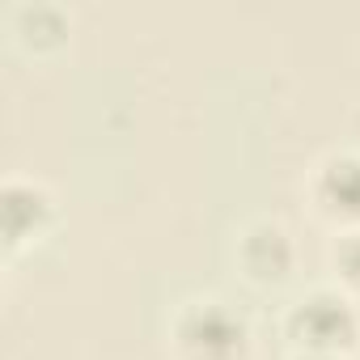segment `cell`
Instances as JSON below:
<instances>
[{
    "mask_svg": "<svg viewBox=\"0 0 360 360\" xmlns=\"http://www.w3.org/2000/svg\"><path fill=\"white\" fill-rule=\"evenodd\" d=\"M233 259H238V271L250 284L280 288L297 267V242H292L288 225H280L276 217H255L238 229Z\"/></svg>",
    "mask_w": 360,
    "mask_h": 360,
    "instance_id": "5b68a950",
    "label": "cell"
},
{
    "mask_svg": "<svg viewBox=\"0 0 360 360\" xmlns=\"http://www.w3.org/2000/svg\"><path fill=\"white\" fill-rule=\"evenodd\" d=\"M56 229H60L56 191L30 174H9L0 183V246H5V259H18L22 250L47 242Z\"/></svg>",
    "mask_w": 360,
    "mask_h": 360,
    "instance_id": "3957f363",
    "label": "cell"
},
{
    "mask_svg": "<svg viewBox=\"0 0 360 360\" xmlns=\"http://www.w3.org/2000/svg\"><path fill=\"white\" fill-rule=\"evenodd\" d=\"M326 267H330V284L343 288L352 301H360V229L330 238V246H326Z\"/></svg>",
    "mask_w": 360,
    "mask_h": 360,
    "instance_id": "52a82bcc",
    "label": "cell"
},
{
    "mask_svg": "<svg viewBox=\"0 0 360 360\" xmlns=\"http://www.w3.org/2000/svg\"><path fill=\"white\" fill-rule=\"evenodd\" d=\"M356 360H360V356H356Z\"/></svg>",
    "mask_w": 360,
    "mask_h": 360,
    "instance_id": "9c48e42d",
    "label": "cell"
},
{
    "mask_svg": "<svg viewBox=\"0 0 360 360\" xmlns=\"http://www.w3.org/2000/svg\"><path fill=\"white\" fill-rule=\"evenodd\" d=\"M305 200L330 233L360 229V148H330L305 178Z\"/></svg>",
    "mask_w": 360,
    "mask_h": 360,
    "instance_id": "277c9868",
    "label": "cell"
},
{
    "mask_svg": "<svg viewBox=\"0 0 360 360\" xmlns=\"http://www.w3.org/2000/svg\"><path fill=\"white\" fill-rule=\"evenodd\" d=\"M288 360H343V356H309V352H292Z\"/></svg>",
    "mask_w": 360,
    "mask_h": 360,
    "instance_id": "ba28073f",
    "label": "cell"
},
{
    "mask_svg": "<svg viewBox=\"0 0 360 360\" xmlns=\"http://www.w3.org/2000/svg\"><path fill=\"white\" fill-rule=\"evenodd\" d=\"M13 30L26 47L34 51H51L68 39L72 30V18L56 5V0H26V5L13 9Z\"/></svg>",
    "mask_w": 360,
    "mask_h": 360,
    "instance_id": "8992f818",
    "label": "cell"
},
{
    "mask_svg": "<svg viewBox=\"0 0 360 360\" xmlns=\"http://www.w3.org/2000/svg\"><path fill=\"white\" fill-rule=\"evenodd\" d=\"M284 339L292 352L356 360L360 356V309L343 288L318 284L284 309Z\"/></svg>",
    "mask_w": 360,
    "mask_h": 360,
    "instance_id": "7a4b0ae2",
    "label": "cell"
},
{
    "mask_svg": "<svg viewBox=\"0 0 360 360\" xmlns=\"http://www.w3.org/2000/svg\"><path fill=\"white\" fill-rule=\"evenodd\" d=\"M174 360H250L255 330L238 305L225 297H191L169 314Z\"/></svg>",
    "mask_w": 360,
    "mask_h": 360,
    "instance_id": "6da1fadb",
    "label": "cell"
}]
</instances>
